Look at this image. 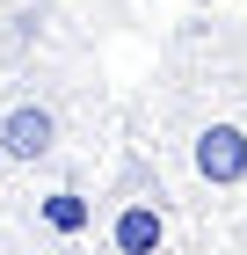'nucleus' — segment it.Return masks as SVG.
Wrapping results in <instances>:
<instances>
[{
    "label": "nucleus",
    "instance_id": "nucleus-1",
    "mask_svg": "<svg viewBox=\"0 0 247 255\" xmlns=\"http://www.w3.org/2000/svg\"><path fill=\"white\" fill-rule=\"evenodd\" d=\"M58 146V117L44 110V102H15L7 117H0V153L22 160V168H37V160H51Z\"/></svg>",
    "mask_w": 247,
    "mask_h": 255
},
{
    "label": "nucleus",
    "instance_id": "nucleus-2",
    "mask_svg": "<svg viewBox=\"0 0 247 255\" xmlns=\"http://www.w3.org/2000/svg\"><path fill=\"white\" fill-rule=\"evenodd\" d=\"M189 160H196V175L211 190H233V182H247V131L240 124H204Z\"/></svg>",
    "mask_w": 247,
    "mask_h": 255
},
{
    "label": "nucleus",
    "instance_id": "nucleus-3",
    "mask_svg": "<svg viewBox=\"0 0 247 255\" xmlns=\"http://www.w3.org/2000/svg\"><path fill=\"white\" fill-rule=\"evenodd\" d=\"M109 248H116V255H160V248H167V219H160V204L131 197V204L109 219Z\"/></svg>",
    "mask_w": 247,
    "mask_h": 255
},
{
    "label": "nucleus",
    "instance_id": "nucleus-4",
    "mask_svg": "<svg viewBox=\"0 0 247 255\" xmlns=\"http://www.w3.org/2000/svg\"><path fill=\"white\" fill-rule=\"evenodd\" d=\"M37 212H44V226H51V234H66V241H80L87 226H95V204H87L80 190H51Z\"/></svg>",
    "mask_w": 247,
    "mask_h": 255
}]
</instances>
